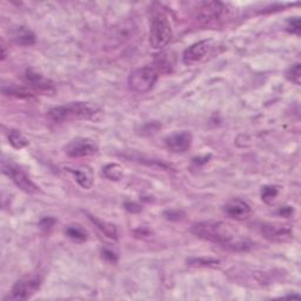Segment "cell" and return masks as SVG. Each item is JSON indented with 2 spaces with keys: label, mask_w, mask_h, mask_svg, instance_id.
<instances>
[{
  "label": "cell",
  "mask_w": 301,
  "mask_h": 301,
  "mask_svg": "<svg viewBox=\"0 0 301 301\" xmlns=\"http://www.w3.org/2000/svg\"><path fill=\"white\" fill-rule=\"evenodd\" d=\"M210 48L209 40H201L193 44L192 46L186 48L184 54H182V62L185 65H193L204 58Z\"/></svg>",
  "instance_id": "obj_13"
},
{
  "label": "cell",
  "mask_w": 301,
  "mask_h": 301,
  "mask_svg": "<svg viewBox=\"0 0 301 301\" xmlns=\"http://www.w3.org/2000/svg\"><path fill=\"white\" fill-rule=\"evenodd\" d=\"M101 255H103V259H105L108 262L115 264L118 261V255H117L116 252L107 250V248H104V250L101 251Z\"/></svg>",
  "instance_id": "obj_29"
},
{
  "label": "cell",
  "mask_w": 301,
  "mask_h": 301,
  "mask_svg": "<svg viewBox=\"0 0 301 301\" xmlns=\"http://www.w3.org/2000/svg\"><path fill=\"white\" fill-rule=\"evenodd\" d=\"M88 219L91 220L92 223H95V226H97V229L99 230L101 233H104L106 235L107 238L117 240L118 239V230L117 227L113 225V223L105 221L103 219H99L98 217H95V215L88 214Z\"/></svg>",
  "instance_id": "obj_15"
},
{
  "label": "cell",
  "mask_w": 301,
  "mask_h": 301,
  "mask_svg": "<svg viewBox=\"0 0 301 301\" xmlns=\"http://www.w3.org/2000/svg\"><path fill=\"white\" fill-rule=\"evenodd\" d=\"M286 31L290 32L292 34L300 35L301 32V25H300V18H290L286 24Z\"/></svg>",
  "instance_id": "obj_26"
},
{
  "label": "cell",
  "mask_w": 301,
  "mask_h": 301,
  "mask_svg": "<svg viewBox=\"0 0 301 301\" xmlns=\"http://www.w3.org/2000/svg\"><path fill=\"white\" fill-rule=\"evenodd\" d=\"M193 136L190 131L174 132L165 138V146L173 153H185L192 147Z\"/></svg>",
  "instance_id": "obj_10"
},
{
  "label": "cell",
  "mask_w": 301,
  "mask_h": 301,
  "mask_svg": "<svg viewBox=\"0 0 301 301\" xmlns=\"http://www.w3.org/2000/svg\"><path fill=\"white\" fill-rule=\"evenodd\" d=\"M159 78V72L154 66H142L133 70L128 76V86L133 92L144 95L149 92Z\"/></svg>",
  "instance_id": "obj_4"
},
{
  "label": "cell",
  "mask_w": 301,
  "mask_h": 301,
  "mask_svg": "<svg viewBox=\"0 0 301 301\" xmlns=\"http://www.w3.org/2000/svg\"><path fill=\"white\" fill-rule=\"evenodd\" d=\"M211 158V156H205V157H199V158H194L193 159V164L197 165V166H200V165H204L206 162H209V159Z\"/></svg>",
  "instance_id": "obj_32"
},
{
  "label": "cell",
  "mask_w": 301,
  "mask_h": 301,
  "mask_svg": "<svg viewBox=\"0 0 301 301\" xmlns=\"http://www.w3.org/2000/svg\"><path fill=\"white\" fill-rule=\"evenodd\" d=\"M98 115H100V109L95 105L77 101L51 108L47 112V118L55 124H62L68 121L92 120L96 119Z\"/></svg>",
  "instance_id": "obj_2"
},
{
  "label": "cell",
  "mask_w": 301,
  "mask_h": 301,
  "mask_svg": "<svg viewBox=\"0 0 301 301\" xmlns=\"http://www.w3.org/2000/svg\"><path fill=\"white\" fill-rule=\"evenodd\" d=\"M286 78L291 81V83L295 85H300L301 80V65L299 63L291 65L286 71Z\"/></svg>",
  "instance_id": "obj_22"
},
{
  "label": "cell",
  "mask_w": 301,
  "mask_h": 301,
  "mask_svg": "<svg viewBox=\"0 0 301 301\" xmlns=\"http://www.w3.org/2000/svg\"><path fill=\"white\" fill-rule=\"evenodd\" d=\"M25 80L32 88H34L35 91L38 92H43V93L55 92V86L53 81L46 78V77L42 74L40 72L33 70V68H28V70H26Z\"/></svg>",
  "instance_id": "obj_11"
},
{
  "label": "cell",
  "mask_w": 301,
  "mask_h": 301,
  "mask_svg": "<svg viewBox=\"0 0 301 301\" xmlns=\"http://www.w3.org/2000/svg\"><path fill=\"white\" fill-rule=\"evenodd\" d=\"M161 128V124L159 121H147L142 124L139 128V133L141 136H153Z\"/></svg>",
  "instance_id": "obj_23"
},
{
  "label": "cell",
  "mask_w": 301,
  "mask_h": 301,
  "mask_svg": "<svg viewBox=\"0 0 301 301\" xmlns=\"http://www.w3.org/2000/svg\"><path fill=\"white\" fill-rule=\"evenodd\" d=\"M164 217L170 221H179L185 217V213L180 210H166Z\"/></svg>",
  "instance_id": "obj_27"
},
{
  "label": "cell",
  "mask_w": 301,
  "mask_h": 301,
  "mask_svg": "<svg viewBox=\"0 0 301 301\" xmlns=\"http://www.w3.org/2000/svg\"><path fill=\"white\" fill-rule=\"evenodd\" d=\"M3 92L4 95H7V96H14L17 98H31L32 95L30 92H27L25 88H22V87H17V86H11L9 88H3Z\"/></svg>",
  "instance_id": "obj_25"
},
{
  "label": "cell",
  "mask_w": 301,
  "mask_h": 301,
  "mask_svg": "<svg viewBox=\"0 0 301 301\" xmlns=\"http://www.w3.org/2000/svg\"><path fill=\"white\" fill-rule=\"evenodd\" d=\"M74 176L76 181L79 186L85 190H89L93 185L92 171L89 168H78V170H68Z\"/></svg>",
  "instance_id": "obj_16"
},
{
  "label": "cell",
  "mask_w": 301,
  "mask_h": 301,
  "mask_svg": "<svg viewBox=\"0 0 301 301\" xmlns=\"http://www.w3.org/2000/svg\"><path fill=\"white\" fill-rule=\"evenodd\" d=\"M227 12V6L220 2H207L199 7L197 22L201 26H210L220 22Z\"/></svg>",
  "instance_id": "obj_7"
},
{
  "label": "cell",
  "mask_w": 301,
  "mask_h": 301,
  "mask_svg": "<svg viewBox=\"0 0 301 301\" xmlns=\"http://www.w3.org/2000/svg\"><path fill=\"white\" fill-rule=\"evenodd\" d=\"M64 150L70 158H86L97 154L99 146L89 138H76L65 146Z\"/></svg>",
  "instance_id": "obj_8"
},
{
  "label": "cell",
  "mask_w": 301,
  "mask_h": 301,
  "mask_svg": "<svg viewBox=\"0 0 301 301\" xmlns=\"http://www.w3.org/2000/svg\"><path fill=\"white\" fill-rule=\"evenodd\" d=\"M2 168L3 173L9 177L14 182L15 186L19 187L25 193L35 194L39 192V187L34 184V181L32 180L25 171L20 168L18 165L13 164V162L3 160Z\"/></svg>",
  "instance_id": "obj_5"
},
{
  "label": "cell",
  "mask_w": 301,
  "mask_h": 301,
  "mask_svg": "<svg viewBox=\"0 0 301 301\" xmlns=\"http://www.w3.org/2000/svg\"><path fill=\"white\" fill-rule=\"evenodd\" d=\"M7 138H9L10 144L17 149H22L28 145L27 138L20 131H17V129H11V131H9Z\"/></svg>",
  "instance_id": "obj_19"
},
{
  "label": "cell",
  "mask_w": 301,
  "mask_h": 301,
  "mask_svg": "<svg viewBox=\"0 0 301 301\" xmlns=\"http://www.w3.org/2000/svg\"><path fill=\"white\" fill-rule=\"evenodd\" d=\"M54 223H55V219L54 218L45 217V218L42 219V220H40L39 226H40V229H42L43 231H50L52 227L54 226Z\"/></svg>",
  "instance_id": "obj_28"
},
{
  "label": "cell",
  "mask_w": 301,
  "mask_h": 301,
  "mask_svg": "<svg viewBox=\"0 0 301 301\" xmlns=\"http://www.w3.org/2000/svg\"><path fill=\"white\" fill-rule=\"evenodd\" d=\"M65 234L76 242H85L88 238V232L80 225H68L65 230Z\"/></svg>",
  "instance_id": "obj_17"
},
{
  "label": "cell",
  "mask_w": 301,
  "mask_h": 301,
  "mask_svg": "<svg viewBox=\"0 0 301 301\" xmlns=\"http://www.w3.org/2000/svg\"><path fill=\"white\" fill-rule=\"evenodd\" d=\"M173 38V30L168 17L164 12L153 14L149 24V45L154 50H160L167 46Z\"/></svg>",
  "instance_id": "obj_3"
},
{
  "label": "cell",
  "mask_w": 301,
  "mask_h": 301,
  "mask_svg": "<svg viewBox=\"0 0 301 301\" xmlns=\"http://www.w3.org/2000/svg\"><path fill=\"white\" fill-rule=\"evenodd\" d=\"M168 54L166 53H162L161 55L158 57V58L156 59V65L157 66H154L157 68V71H164V72H170L171 70L170 68L173 66V63L171 62V58L170 57H167Z\"/></svg>",
  "instance_id": "obj_24"
},
{
  "label": "cell",
  "mask_w": 301,
  "mask_h": 301,
  "mask_svg": "<svg viewBox=\"0 0 301 301\" xmlns=\"http://www.w3.org/2000/svg\"><path fill=\"white\" fill-rule=\"evenodd\" d=\"M103 174L105 178L108 179V180L118 181L123 178L124 171L119 164H115V162H112V164H107L104 166Z\"/></svg>",
  "instance_id": "obj_18"
},
{
  "label": "cell",
  "mask_w": 301,
  "mask_h": 301,
  "mask_svg": "<svg viewBox=\"0 0 301 301\" xmlns=\"http://www.w3.org/2000/svg\"><path fill=\"white\" fill-rule=\"evenodd\" d=\"M125 209H126V211H128L129 213H139V212H141L142 207L139 204H137V202L127 201V202H125Z\"/></svg>",
  "instance_id": "obj_30"
},
{
  "label": "cell",
  "mask_w": 301,
  "mask_h": 301,
  "mask_svg": "<svg viewBox=\"0 0 301 301\" xmlns=\"http://www.w3.org/2000/svg\"><path fill=\"white\" fill-rule=\"evenodd\" d=\"M42 286V279L38 275L25 276L13 285L10 294L4 300H27L35 294Z\"/></svg>",
  "instance_id": "obj_6"
},
{
  "label": "cell",
  "mask_w": 301,
  "mask_h": 301,
  "mask_svg": "<svg viewBox=\"0 0 301 301\" xmlns=\"http://www.w3.org/2000/svg\"><path fill=\"white\" fill-rule=\"evenodd\" d=\"M12 40L20 46H31L35 43V34L30 28L20 26L11 32Z\"/></svg>",
  "instance_id": "obj_14"
},
{
  "label": "cell",
  "mask_w": 301,
  "mask_h": 301,
  "mask_svg": "<svg viewBox=\"0 0 301 301\" xmlns=\"http://www.w3.org/2000/svg\"><path fill=\"white\" fill-rule=\"evenodd\" d=\"M262 237L275 242H286L293 239V229L290 225L275 222H265L260 226Z\"/></svg>",
  "instance_id": "obj_9"
},
{
  "label": "cell",
  "mask_w": 301,
  "mask_h": 301,
  "mask_svg": "<svg viewBox=\"0 0 301 301\" xmlns=\"http://www.w3.org/2000/svg\"><path fill=\"white\" fill-rule=\"evenodd\" d=\"M293 213H294V210L291 206H281L278 210V214L284 218H290L291 215H293Z\"/></svg>",
  "instance_id": "obj_31"
},
{
  "label": "cell",
  "mask_w": 301,
  "mask_h": 301,
  "mask_svg": "<svg viewBox=\"0 0 301 301\" xmlns=\"http://www.w3.org/2000/svg\"><path fill=\"white\" fill-rule=\"evenodd\" d=\"M191 232L199 239L210 241L232 252H245L252 247L247 238L241 237L233 227L222 221L207 220L194 223Z\"/></svg>",
  "instance_id": "obj_1"
},
{
  "label": "cell",
  "mask_w": 301,
  "mask_h": 301,
  "mask_svg": "<svg viewBox=\"0 0 301 301\" xmlns=\"http://www.w3.org/2000/svg\"><path fill=\"white\" fill-rule=\"evenodd\" d=\"M278 194H279V189L273 185L264 186L261 189V193H260L262 201L266 202V204H271L272 201H274L275 198L278 197Z\"/></svg>",
  "instance_id": "obj_21"
},
{
  "label": "cell",
  "mask_w": 301,
  "mask_h": 301,
  "mask_svg": "<svg viewBox=\"0 0 301 301\" xmlns=\"http://www.w3.org/2000/svg\"><path fill=\"white\" fill-rule=\"evenodd\" d=\"M222 210L227 217L234 220H245L252 212L250 204L240 198L231 199L230 201L226 202Z\"/></svg>",
  "instance_id": "obj_12"
},
{
  "label": "cell",
  "mask_w": 301,
  "mask_h": 301,
  "mask_svg": "<svg viewBox=\"0 0 301 301\" xmlns=\"http://www.w3.org/2000/svg\"><path fill=\"white\" fill-rule=\"evenodd\" d=\"M187 264L190 266H195V267H211V266H217L220 264V260L214 259V258H191L187 260Z\"/></svg>",
  "instance_id": "obj_20"
}]
</instances>
